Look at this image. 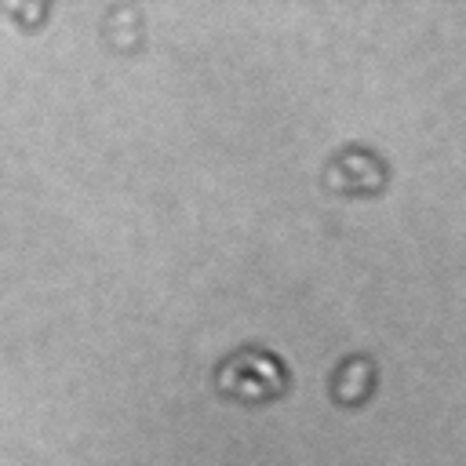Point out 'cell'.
Segmentation results:
<instances>
[{"label": "cell", "instance_id": "1", "mask_svg": "<svg viewBox=\"0 0 466 466\" xmlns=\"http://www.w3.org/2000/svg\"><path fill=\"white\" fill-rule=\"evenodd\" d=\"M215 390L229 400H240V404H266V400H277L288 393L291 386V371L288 364L266 350V346H255V342H244L229 353L218 357L215 371Z\"/></svg>", "mask_w": 466, "mask_h": 466}, {"label": "cell", "instance_id": "2", "mask_svg": "<svg viewBox=\"0 0 466 466\" xmlns=\"http://www.w3.org/2000/svg\"><path fill=\"white\" fill-rule=\"evenodd\" d=\"M390 182L386 160L364 142H346L324 160V186L342 197H371Z\"/></svg>", "mask_w": 466, "mask_h": 466}, {"label": "cell", "instance_id": "3", "mask_svg": "<svg viewBox=\"0 0 466 466\" xmlns=\"http://www.w3.org/2000/svg\"><path fill=\"white\" fill-rule=\"evenodd\" d=\"M375 386H379V364L371 353H346L328 375V393L342 408L364 404L375 393Z\"/></svg>", "mask_w": 466, "mask_h": 466}, {"label": "cell", "instance_id": "4", "mask_svg": "<svg viewBox=\"0 0 466 466\" xmlns=\"http://www.w3.org/2000/svg\"><path fill=\"white\" fill-rule=\"evenodd\" d=\"M102 36L106 44L120 47V51H135L146 36V18H142V7L135 4H109L106 15H102Z\"/></svg>", "mask_w": 466, "mask_h": 466}, {"label": "cell", "instance_id": "5", "mask_svg": "<svg viewBox=\"0 0 466 466\" xmlns=\"http://www.w3.org/2000/svg\"><path fill=\"white\" fill-rule=\"evenodd\" d=\"M4 11H7V15H15V18H22L29 29H36V22H40V18H47V11H51V7H47L44 0H36V4H29V7L11 0V4H4Z\"/></svg>", "mask_w": 466, "mask_h": 466}]
</instances>
